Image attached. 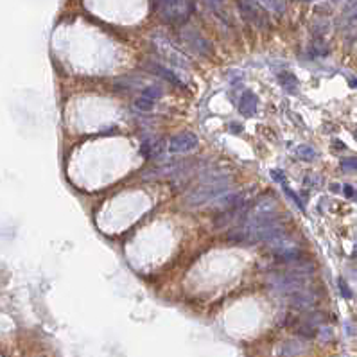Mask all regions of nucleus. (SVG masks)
I'll return each instance as SVG.
<instances>
[{
	"mask_svg": "<svg viewBox=\"0 0 357 357\" xmlns=\"http://www.w3.org/2000/svg\"><path fill=\"white\" fill-rule=\"evenodd\" d=\"M232 187V179L226 174L221 176H208L201 181L194 190H190L185 203L189 207H201V205H208V203H216L219 198H223Z\"/></svg>",
	"mask_w": 357,
	"mask_h": 357,
	"instance_id": "obj_1",
	"label": "nucleus"
},
{
	"mask_svg": "<svg viewBox=\"0 0 357 357\" xmlns=\"http://www.w3.org/2000/svg\"><path fill=\"white\" fill-rule=\"evenodd\" d=\"M155 7H157L158 17L167 23L183 25L194 13L196 4L189 0H163V2H157Z\"/></svg>",
	"mask_w": 357,
	"mask_h": 357,
	"instance_id": "obj_2",
	"label": "nucleus"
},
{
	"mask_svg": "<svg viewBox=\"0 0 357 357\" xmlns=\"http://www.w3.org/2000/svg\"><path fill=\"white\" fill-rule=\"evenodd\" d=\"M153 47H155V50H157L163 60H167L169 63H173L174 67H179V68L189 67L187 58H185L183 52H181L171 40L165 38L163 34H155V36H153Z\"/></svg>",
	"mask_w": 357,
	"mask_h": 357,
	"instance_id": "obj_3",
	"label": "nucleus"
},
{
	"mask_svg": "<svg viewBox=\"0 0 357 357\" xmlns=\"http://www.w3.org/2000/svg\"><path fill=\"white\" fill-rule=\"evenodd\" d=\"M237 6L242 13V17L246 18V22H250L253 27H268V18H266V13H264V7L260 2H239Z\"/></svg>",
	"mask_w": 357,
	"mask_h": 357,
	"instance_id": "obj_4",
	"label": "nucleus"
},
{
	"mask_svg": "<svg viewBox=\"0 0 357 357\" xmlns=\"http://www.w3.org/2000/svg\"><path fill=\"white\" fill-rule=\"evenodd\" d=\"M167 147L171 155H183L198 147V137L194 133H178L169 140Z\"/></svg>",
	"mask_w": 357,
	"mask_h": 357,
	"instance_id": "obj_5",
	"label": "nucleus"
},
{
	"mask_svg": "<svg viewBox=\"0 0 357 357\" xmlns=\"http://www.w3.org/2000/svg\"><path fill=\"white\" fill-rule=\"evenodd\" d=\"M181 38L189 43L190 49L196 50V52L201 54V56H208V54H212V47H210V43H208L207 40L203 38L196 29L185 27L183 31H181Z\"/></svg>",
	"mask_w": 357,
	"mask_h": 357,
	"instance_id": "obj_6",
	"label": "nucleus"
},
{
	"mask_svg": "<svg viewBox=\"0 0 357 357\" xmlns=\"http://www.w3.org/2000/svg\"><path fill=\"white\" fill-rule=\"evenodd\" d=\"M287 300L293 307H298V309H307L311 305H314V301H316V295H314L313 291L309 289V287H303V289L296 291L293 295L287 296Z\"/></svg>",
	"mask_w": 357,
	"mask_h": 357,
	"instance_id": "obj_7",
	"label": "nucleus"
},
{
	"mask_svg": "<svg viewBox=\"0 0 357 357\" xmlns=\"http://www.w3.org/2000/svg\"><path fill=\"white\" fill-rule=\"evenodd\" d=\"M266 244H268V248H271L273 255H280V253H287V251L298 250V244H296L291 237H287L285 234L277 235V237H273L271 240H268Z\"/></svg>",
	"mask_w": 357,
	"mask_h": 357,
	"instance_id": "obj_8",
	"label": "nucleus"
},
{
	"mask_svg": "<svg viewBox=\"0 0 357 357\" xmlns=\"http://www.w3.org/2000/svg\"><path fill=\"white\" fill-rule=\"evenodd\" d=\"M257 106H258L257 95L253 94V92H244L242 97H240V102H239L240 113H242L244 117H253V115L257 113Z\"/></svg>",
	"mask_w": 357,
	"mask_h": 357,
	"instance_id": "obj_9",
	"label": "nucleus"
},
{
	"mask_svg": "<svg viewBox=\"0 0 357 357\" xmlns=\"http://www.w3.org/2000/svg\"><path fill=\"white\" fill-rule=\"evenodd\" d=\"M305 350H307V343L303 339H289V341H284V343H282V346H280V356L296 357Z\"/></svg>",
	"mask_w": 357,
	"mask_h": 357,
	"instance_id": "obj_10",
	"label": "nucleus"
},
{
	"mask_svg": "<svg viewBox=\"0 0 357 357\" xmlns=\"http://www.w3.org/2000/svg\"><path fill=\"white\" fill-rule=\"evenodd\" d=\"M147 68H151V72L157 74V76H160L162 79H165V81H169V83L176 84V86H181L183 84V81L174 74V70H171V68H165L162 67V65H158V63H147Z\"/></svg>",
	"mask_w": 357,
	"mask_h": 357,
	"instance_id": "obj_11",
	"label": "nucleus"
},
{
	"mask_svg": "<svg viewBox=\"0 0 357 357\" xmlns=\"http://www.w3.org/2000/svg\"><path fill=\"white\" fill-rule=\"evenodd\" d=\"M278 83L282 84V88L289 94H296L298 92V79L289 72H282L278 74Z\"/></svg>",
	"mask_w": 357,
	"mask_h": 357,
	"instance_id": "obj_12",
	"label": "nucleus"
},
{
	"mask_svg": "<svg viewBox=\"0 0 357 357\" xmlns=\"http://www.w3.org/2000/svg\"><path fill=\"white\" fill-rule=\"evenodd\" d=\"M295 155L300 160H305V162H313L314 158L318 157V153H316V149H314L313 145H307V144H301L296 147Z\"/></svg>",
	"mask_w": 357,
	"mask_h": 357,
	"instance_id": "obj_13",
	"label": "nucleus"
},
{
	"mask_svg": "<svg viewBox=\"0 0 357 357\" xmlns=\"http://www.w3.org/2000/svg\"><path fill=\"white\" fill-rule=\"evenodd\" d=\"M311 54H313V56H318V58H323L329 54V47L325 45V41L316 40L313 43V47H311Z\"/></svg>",
	"mask_w": 357,
	"mask_h": 357,
	"instance_id": "obj_14",
	"label": "nucleus"
},
{
	"mask_svg": "<svg viewBox=\"0 0 357 357\" xmlns=\"http://www.w3.org/2000/svg\"><path fill=\"white\" fill-rule=\"evenodd\" d=\"M160 95H162V90L158 88V86H155V84H151V86L142 90V97L153 100V102H157V100L160 99Z\"/></svg>",
	"mask_w": 357,
	"mask_h": 357,
	"instance_id": "obj_15",
	"label": "nucleus"
},
{
	"mask_svg": "<svg viewBox=\"0 0 357 357\" xmlns=\"http://www.w3.org/2000/svg\"><path fill=\"white\" fill-rule=\"evenodd\" d=\"M260 4H262V7L269 9V13L277 15V17H280L285 11V2H260Z\"/></svg>",
	"mask_w": 357,
	"mask_h": 357,
	"instance_id": "obj_16",
	"label": "nucleus"
},
{
	"mask_svg": "<svg viewBox=\"0 0 357 357\" xmlns=\"http://www.w3.org/2000/svg\"><path fill=\"white\" fill-rule=\"evenodd\" d=\"M135 108L137 110H140V112H151L153 108H155V102L153 100H149V99H145V97H142L140 95L139 99H135Z\"/></svg>",
	"mask_w": 357,
	"mask_h": 357,
	"instance_id": "obj_17",
	"label": "nucleus"
},
{
	"mask_svg": "<svg viewBox=\"0 0 357 357\" xmlns=\"http://www.w3.org/2000/svg\"><path fill=\"white\" fill-rule=\"evenodd\" d=\"M341 169L345 173H357V158H345V160H341Z\"/></svg>",
	"mask_w": 357,
	"mask_h": 357,
	"instance_id": "obj_18",
	"label": "nucleus"
},
{
	"mask_svg": "<svg viewBox=\"0 0 357 357\" xmlns=\"http://www.w3.org/2000/svg\"><path fill=\"white\" fill-rule=\"evenodd\" d=\"M284 190H285V194L289 196L291 199H293V203H295V205H296V207H298V208H300V210H303V208H305V205H303V203H301V201H300V196L296 194L295 190L289 189L287 185H284Z\"/></svg>",
	"mask_w": 357,
	"mask_h": 357,
	"instance_id": "obj_19",
	"label": "nucleus"
},
{
	"mask_svg": "<svg viewBox=\"0 0 357 357\" xmlns=\"http://www.w3.org/2000/svg\"><path fill=\"white\" fill-rule=\"evenodd\" d=\"M337 284H339V289H341V295L345 296V298H352V291L348 289V285H346V282L343 278L337 280Z\"/></svg>",
	"mask_w": 357,
	"mask_h": 357,
	"instance_id": "obj_20",
	"label": "nucleus"
},
{
	"mask_svg": "<svg viewBox=\"0 0 357 357\" xmlns=\"http://www.w3.org/2000/svg\"><path fill=\"white\" fill-rule=\"evenodd\" d=\"M271 178H273L275 181H278V183L285 185V176H284V173H282L280 169H275V171H271Z\"/></svg>",
	"mask_w": 357,
	"mask_h": 357,
	"instance_id": "obj_21",
	"label": "nucleus"
},
{
	"mask_svg": "<svg viewBox=\"0 0 357 357\" xmlns=\"http://www.w3.org/2000/svg\"><path fill=\"white\" fill-rule=\"evenodd\" d=\"M345 196H348V198H352V196L356 194V190H354V187H350V185H345Z\"/></svg>",
	"mask_w": 357,
	"mask_h": 357,
	"instance_id": "obj_22",
	"label": "nucleus"
},
{
	"mask_svg": "<svg viewBox=\"0 0 357 357\" xmlns=\"http://www.w3.org/2000/svg\"><path fill=\"white\" fill-rule=\"evenodd\" d=\"M352 84H354V86H357V81H352Z\"/></svg>",
	"mask_w": 357,
	"mask_h": 357,
	"instance_id": "obj_23",
	"label": "nucleus"
},
{
	"mask_svg": "<svg viewBox=\"0 0 357 357\" xmlns=\"http://www.w3.org/2000/svg\"><path fill=\"white\" fill-rule=\"evenodd\" d=\"M356 17H357V13H356Z\"/></svg>",
	"mask_w": 357,
	"mask_h": 357,
	"instance_id": "obj_24",
	"label": "nucleus"
}]
</instances>
